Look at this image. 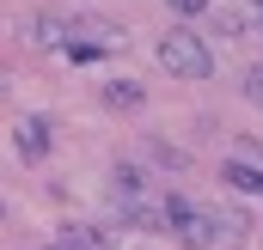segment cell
I'll return each instance as SVG.
<instances>
[{
  "mask_svg": "<svg viewBox=\"0 0 263 250\" xmlns=\"http://www.w3.org/2000/svg\"><path fill=\"white\" fill-rule=\"evenodd\" d=\"M159 67L178 73V79H208L214 73V49L202 43L196 31H165L159 37Z\"/></svg>",
  "mask_w": 263,
  "mask_h": 250,
  "instance_id": "cell-1",
  "label": "cell"
},
{
  "mask_svg": "<svg viewBox=\"0 0 263 250\" xmlns=\"http://www.w3.org/2000/svg\"><path fill=\"white\" fill-rule=\"evenodd\" d=\"M159 207H165V226H172L184 244H208V238H214V214H208V207H196L190 195H165Z\"/></svg>",
  "mask_w": 263,
  "mask_h": 250,
  "instance_id": "cell-2",
  "label": "cell"
},
{
  "mask_svg": "<svg viewBox=\"0 0 263 250\" xmlns=\"http://www.w3.org/2000/svg\"><path fill=\"white\" fill-rule=\"evenodd\" d=\"M49 147H55V122H49V116H18V159L43 165Z\"/></svg>",
  "mask_w": 263,
  "mask_h": 250,
  "instance_id": "cell-3",
  "label": "cell"
},
{
  "mask_svg": "<svg viewBox=\"0 0 263 250\" xmlns=\"http://www.w3.org/2000/svg\"><path fill=\"white\" fill-rule=\"evenodd\" d=\"M220 183H227V189H239V195H263V165L227 159V165H220Z\"/></svg>",
  "mask_w": 263,
  "mask_h": 250,
  "instance_id": "cell-4",
  "label": "cell"
},
{
  "mask_svg": "<svg viewBox=\"0 0 263 250\" xmlns=\"http://www.w3.org/2000/svg\"><path fill=\"white\" fill-rule=\"evenodd\" d=\"M104 104H110V110H141V86H135V79H110V86H104Z\"/></svg>",
  "mask_w": 263,
  "mask_h": 250,
  "instance_id": "cell-5",
  "label": "cell"
},
{
  "mask_svg": "<svg viewBox=\"0 0 263 250\" xmlns=\"http://www.w3.org/2000/svg\"><path fill=\"white\" fill-rule=\"evenodd\" d=\"M202 6H208V0H172V12H184V18H196Z\"/></svg>",
  "mask_w": 263,
  "mask_h": 250,
  "instance_id": "cell-6",
  "label": "cell"
},
{
  "mask_svg": "<svg viewBox=\"0 0 263 250\" xmlns=\"http://www.w3.org/2000/svg\"><path fill=\"white\" fill-rule=\"evenodd\" d=\"M251 18H257V25H263V0H251Z\"/></svg>",
  "mask_w": 263,
  "mask_h": 250,
  "instance_id": "cell-7",
  "label": "cell"
}]
</instances>
